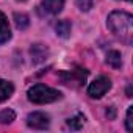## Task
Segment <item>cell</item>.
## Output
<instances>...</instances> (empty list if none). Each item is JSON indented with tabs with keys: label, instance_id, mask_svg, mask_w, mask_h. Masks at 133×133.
Here are the masks:
<instances>
[{
	"label": "cell",
	"instance_id": "obj_1",
	"mask_svg": "<svg viewBox=\"0 0 133 133\" xmlns=\"http://www.w3.org/2000/svg\"><path fill=\"white\" fill-rule=\"evenodd\" d=\"M107 25L111 30V33H114V36H117L122 42H125L127 45L131 44V41H133V17H131V14H128L125 11H113L108 16Z\"/></svg>",
	"mask_w": 133,
	"mask_h": 133
},
{
	"label": "cell",
	"instance_id": "obj_2",
	"mask_svg": "<svg viewBox=\"0 0 133 133\" xmlns=\"http://www.w3.org/2000/svg\"><path fill=\"white\" fill-rule=\"evenodd\" d=\"M28 96V100L33 102V103H38V105H44V103H52L58 99H61V92L50 88V86H45L42 83H38L35 86H31L27 92Z\"/></svg>",
	"mask_w": 133,
	"mask_h": 133
},
{
	"label": "cell",
	"instance_id": "obj_3",
	"mask_svg": "<svg viewBox=\"0 0 133 133\" xmlns=\"http://www.w3.org/2000/svg\"><path fill=\"white\" fill-rule=\"evenodd\" d=\"M110 88H111L110 78H108V77H99V78H96V80L89 85L88 94H89V97H92V99H100V97H103V96L108 92Z\"/></svg>",
	"mask_w": 133,
	"mask_h": 133
},
{
	"label": "cell",
	"instance_id": "obj_4",
	"mask_svg": "<svg viewBox=\"0 0 133 133\" xmlns=\"http://www.w3.org/2000/svg\"><path fill=\"white\" fill-rule=\"evenodd\" d=\"M88 77V71L85 69H75V71H71V72H63L61 74V78L66 85H71V86H80L85 83Z\"/></svg>",
	"mask_w": 133,
	"mask_h": 133
},
{
	"label": "cell",
	"instance_id": "obj_5",
	"mask_svg": "<svg viewBox=\"0 0 133 133\" xmlns=\"http://www.w3.org/2000/svg\"><path fill=\"white\" fill-rule=\"evenodd\" d=\"M49 124H50L49 116L45 113H41V111L30 113L27 117V125L30 128H35V130H45L49 127Z\"/></svg>",
	"mask_w": 133,
	"mask_h": 133
},
{
	"label": "cell",
	"instance_id": "obj_6",
	"mask_svg": "<svg viewBox=\"0 0 133 133\" xmlns=\"http://www.w3.org/2000/svg\"><path fill=\"white\" fill-rule=\"evenodd\" d=\"M63 6H64V0H42L41 3V8L47 14H52V16L61 13Z\"/></svg>",
	"mask_w": 133,
	"mask_h": 133
},
{
	"label": "cell",
	"instance_id": "obj_7",
	"mask_svg": "<svg viewBox=\"0 0 133 133\" xmlns=\"http://www.w3.org/2000/svg\"><path fill=\"white\" fill-rule=\"evenodd\" d=\"M10 39H11V30H10L8 19L5 17L3 13H0V44H5Z\"/></svg>",
	"mask_w": 133,
	"mask_h": 133
},
{
	"label": "cell",
	"instance_id": "obj_8",
	"mask_svg": "<svg viewBox=\"0 0 133 133\" xmlns=\"http://www.w3.org/2000/svg\"><path fill=\"white\" fill-rule=\"evenodd\" d=\"M30 52H31V56H33V61H35V63L44 61V59L47 58V55H49V50H47L44 45H41V44H35Z\"/></svg>",
	"mask_w": 133,
	"mask_h": 133
},
{
	"label": "cell",
	"instance_id": "obj_9",
	"mask_svg": "<svg viewBox=\"0 0 133 133\" xmlns=\"http://www.w3.org/2000/svg\"><path fill=\"white\" fill-rule=\"evenodd\" d=\"M13 92H14V86H13L11 82L0 80V102H3V100L10 99Z\"/></svg>",
	"mask_w": 133,
	"mask_h": 133
},
{
	"label": "cell",
	"instance_id": "obj_10",
	"mask_svg": "<svg viewBox=\"0 0 133 133\" xmlns=\"http://www.w3.org/2000/svg\"><path fill=\"white\" fill-rule=\"evenodd\" d=\"M107 63L111 66V68L114 69H119L121 66H122V56L117 50H110L107 53Z\"/></svg>",
	"mask_w": 133,
	"mask_h": 133
},
{
	"label": "cell",
	"instance_id": "obj_11",
	"mask_svg": "<svg viewBox=\"0 0 133 133\" xmlns=\"http://www.w3.org/2000/svg\"><path fill=\"white\" fill-rule=\"evenodd\" d=\"M55 30H56V35L58 36L68 38L69 33H71V22L69 21H58L56 25H55Z\"/></svg>",
	"mask_w": 133,
	"mask_h": 133
},
{
	"label": "cell",
	"instance_id": "obj_12",
	"mask_svg": "<svg viewBox=\"0 0 133 133\" xmlns=\"http://www.w3.org/2000/svg\"><path fill=\"white\" fill-rule=\"evenodd\" d=\"M14 22H16V27H17L19 30H25V28L30 25L28 17H27L25 14H22V13H16V14H14Z\"/></svg>",
	"mask_w": 133,
	"mask_h": 133
},
{
	"label": "cell",
	"instance_id": "obj_13",
	"mask_svg": "<svg viewBox=\"0 0 133 133\" xmlns=\"http://www.w3.org/2000/svg\"><path fill=\"white\" fill-rule=\"evenodd\" d=\"M14 117H16V114L13 110H2L0 111V122L2 124H11L14 121Z\"/></svg>",
	"mask_w": 133,
	"mask_h": 133
},
{
	"label": "cell",
	"instance_id": "obj_14",
	"mask_svg": "<svg viewBox=\"0 0 133 133\" xmlns=\"http://www.w3.org/2000/svg\"><path fill=\"white\" fill-rule=\"evenodd\" d=\"M83 121H85V117H83L82 114H77L75 117L68 119V125H69L71 128H74V130H78V128L83 125Z\"/></svg>",
	"mask_w": 133,
	"mask_h": 133
},
{
	"label": "cell",
	"instance_id": "obj_15",
	"mask_svg": "<svg viewBox=\"0 0 133 133\" xmlns=\"http://www.w3.org/2000/svg\"><path fill=\"white\" fill-rule=\"evenodd\" d=\"M125 127L128 131H133V107H128L127 117H125Z\"/></svg>",
	"mask_w": 133,
	"mask_h": 133
},
{
	"label": "cell",
	"instance_id": "obj_16",
	"mask_svg": "<svg viewBox=\"0 0 133 133\" xmlns=\"http://www.w3.org/2000/svg\"><path fill=\"white\" fill-rule=\"evenodd\" d=\"M94 5V0H77V6L82 11H89Z\"/></svg>",
	"mask_w": 133,
	"mask_h": 133
},
{
	"label": "cell",
	"instance_id": "obj_17",
	"mask_svg": "<svg viewBox=\"0 0 133 133\" xmlns=\"http://www.w3.org/2000/svg\"><path fill=\"white\" fill-rule=\"evenodd\" d=\"M107 114H110V117L113 119V117H114V110H113V108H110V110H107Z\"/></svg>",
	"mask_w": 133,
	"mask_h": 133
},
{
	"label": "cell",
	"instance_id": "obj_18",
	"mask_svg": "<svg viewBox=\"0 0 133 133\" xmlns=\"http://www.w3.org/2000/svg\"><path fill=\"white\" fill-rule=\"evenodd\" d=\"M127 2H131V0H127Z\"/></svg>",
	"mask_w": 133,
	"mask_h": 133
},
{
	"label": "cell",
	"instance_id": "obj_19",
	"mask_svg": "<svg viewBox=\"0 0 133 133\" xmlns=\"http://www.w3.org/2000/svg\"><path fill=\"white\" fill-rule=\"evenodd\" d=\"M21 2H24V0H21Z\"/></svg>",
	"mask_w": 133,
	"mask_h": 133
}]
</instances>
